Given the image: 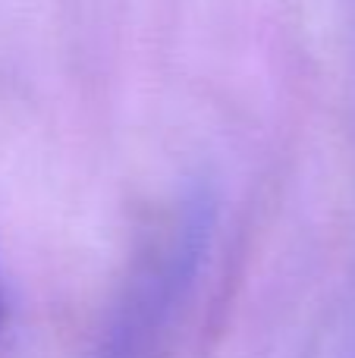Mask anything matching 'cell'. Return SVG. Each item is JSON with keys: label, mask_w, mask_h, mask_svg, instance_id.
<instances>
[{"label": "cell", "mask_w": 355, "mask_h": 358, "mask_svg": "<svg viewBox=\"0 0 355 358\" xmlns=\"http://www.w3.org/2000/svg\"><path fill=\"white\" fill-rule=\"evenodd\" d=\"M6 327V296H3V280H0V336H3Z\"/></svg>", "instance_id": "cell-1"}]
</instances>
